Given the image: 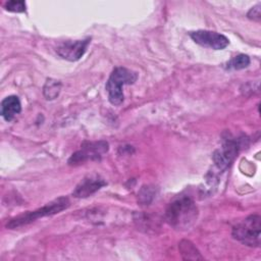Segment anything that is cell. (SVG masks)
I'll return each instance as SVG.
<instances>
[{
    "instance_id": "cell-4",
    "label": "cell",
    "mask_w": 261,
    "mask_h": 261,
    "mask_svg": "<svg viewBox=\"0 0 261 261\" xmlns=\"http://www.w3.org/2000/svg\"><path fill=\"white\" fill-rule=\"evenodd\" d=\"M69 206V200L65 197H59L58 199H55L54 201L48 203L47 205L43 206L42 208H39L34 211H29L23 214H20L7 222L6 227L8 228H16L19 226L27 225L36 219H39L44 216H50L56 213L61 212L62 210L66 209Z\"/></svg>"
},
{
    "instance_id": "cell-12",
    "label": "cell",
    "mask_w": 261,
    "mask_h": 261,
    "mask_svg": "<svg viewBox=\"0 0 261 261\" xmlns=\"http://www.w3.org/2000/svg\"><path fill=\"white\" fill-rule=\"evenodd\" d=\"M60 89H61V84L58 81L49 79V80H47V82L44 86V89H43L44 96L46 97L47 100L55 99L59 95Z\"/></svg>"
},
{
    "instance_id": "cell-14",
    "label": "cell",
    "mask_w": 261,
    "mask_h": 261,
    "mask_svg": "<svg viewBox=\"0 0 261 261\" xmlns=\"http://www.w3.org/2000/svg\"><path fill=\"white\" fill-rule=\"evenodd\" d=\"M5 9L10 11V12H23L25 11V3L23 1H19V0H12V1H8L5 3L4 5Z\"/></svg>"
},
{
    "instance_id": "cell-2",
    "label": "cell",
    "mask_w": 261,
    "mask_h": 261,
    "mask_svg": "<svg viewBox=\"0 0 261 261\" xmlns=\"http://www.w3.org/2000/svg\"><path fill=\"white\" fill-rule=\"evenodd\" d=\"M137 79V72L125 67H115L110 73L105 86L109 102L112 105H120L124 99L122 87L134 84Z\"/></svg>"
},
{
    "instance_id": "cell-11",
    "label": "cell",
    "mask_w": 261,
    "mask_h": 261,
    "mask_svg": "<svg viewBox=\"0 0 261 261\" xmlns=\"http://www.w3.org/2000/svg\"><path fill=\"white\" fill-rule=\"evenodd\" d=\"M179 251L184 259H192V260L203 259V257L200 255V252L196 249V247L190 241H186V240L181 241L179 243Z\"/></svg>"
},
{
    "instance_id": "cell-13",
    "label": "cell",
    "mask_w": 261,
    "mask_h": 261,
    "mask_svg": "<svg viewBox=\"0 0 261 261\" xmlns=\"http://www.w3.org/2000/svg\"><path fill=\"white\" fill-rule=\"evenodd\" d=\"M250 64V57L245 54H240L231 58L227 63H226V68L227 69H243L246 68Z\"/></svg>"
},
{
    "instance_id": "cell-7",
    "label": "cell",
    "mask_w": 261,
    "mask_h": 261,
    "mask_svg": "<svg viewBox=\"0 0 261 261\" xmlns=\"http://www.w3.org/2000/svg\"><path fill=\"white\" fill-rule=\"evenodd\" d=\"M190 36L195 43L214 50H222L229 43L228 39L224 35L212 31L199 30L192 32Z\"/></svg>"
},
{
    "instance_id": "cell-1",
    "label": "cell",
    "mask_w": 261,
    "mask_h": 261,
    "mask_svg": "<svg viewBox=\"0 0 261 261\" xmlns=\"http://www.w3.org/2000/svg\"><path fill=\"white\" fill-rule=\"evenodd\" d=\"M199 211L195 202L188 196L174 199L167 207L165 220L175 229H188L195 224Z\"/></svg>"
},
{
    "instance_id": "cell-9",
    "label": "cell",
    "mask_w": 261,
    "mask_h": 261,
    "mask_svg": "<svg viewBox=\"0 0 261 261\" xmlns=\"http://www.w3.org/2000/svg\"><path fill=\"white\" fill-rule=\"evenodd\" d=\"M106 185L100 175H88L75 187L72 196L75 198H87Z\"/></svg>"
},
{
    "instance_id": "cell-3",
    "label": "cell",
    "mask_w": 261,
    "mask_h": 261,
    "mask_svg": "<svg viewBox=\"0 0 261 261\" xmlns=\"http://www.w3.org/2000/svg\"><path fill=\"white\" fill-rule=\"evenodd\" d=\"M261 217L257 214L250 215L239 221L233 227V239L249 247H259L261 242Z\"/></svg>"
},
{
    "instance_id": "cell-5",
    "label": "cell",
    "mask_w": 261,
    "mask_h": 261,
    "mask_svg": "<svg viewBox=\"0 0 261 261\" xmlns=\"http://www.w3.org/2000/svg\"><path fill=\"white\" fill-rule=\"evenodd\" d=\"M108 151V143L105 141L85 142L82 148L73 153L68 159L69 165L83 164L88 160H100L103 154Z\"/></svg>"
},
{
    "instance_id": "cell-8",
    "label": "cell",
    "mask_w": 261,
    "mask_h": 261,
    "mask_svg": "<svg viewBox=\"0 0 261 261\" xmlns=\"http://www.w3.org/2000/svg\"><path fill=\"white\" fill-rule=\"evenodd\" d=\"M90 39L76 40V41H66L59 45L56 49L57 54L68 61H76L85 54Z\"/></svg>"
},
{
    "instance_id": "cell-10",
    "label": "cell",
    "mask_w": 261,
    "mask_h": 261,
    "mask_svg": "<svg viewBox=\"0 0 261 261\" xmlns=\"http://www.w3.org/2000/svg\"><path fill=\"white\" fill-rule=\"evenodd\" d=\"M21 110V104L17 96L11 95L1 102V114L6 121L12 120Z\"/></svg>"
},
{
    "instance_id": "cell-15",
    "label": "cell",
    "mask_w": 261,
    "mask_h": 261,
    "mask_svg": "<svg viewBox=\"0 0 261 261\" xmlns=\"http://www.w3.org/2000/svg\"><path fill=\"white\" fill-rule=\"evenodd\" d=\"M248 17L254 21H260L261 19V4L258 3L254 7H252L248 12Z\"/></svg>"
},
{
    "instance_id": "cell-6",
    "label": "cell",
    "mask_w": 261,
    "mask_h": 261,
    "mask_svg": "<svg viewBox=\"0 0 261 261\" xmlns=\"http://www.w3.org/2000/svg\"><path fill=\"white\" fill-rule=\"evenodd\" d=\"M240 142L236 139H226L220 149L216 150L213 154V160L219 170H224L233 161L240 150Z\"/></svg>"
}]
</instances>
